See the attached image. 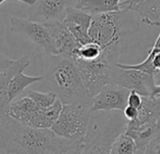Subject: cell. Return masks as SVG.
<instances>
[{"label":"cell","mask_w":160,"mask_h":154,"mask_svg":"<svg viewBox=\"0 0 160 154\" xmlns=\"http://www.w3.org/2000/svg\"><path fill=\"white\" fill-rule=\"evenodd\" d=\"M82 146L60 137L50 129L25 125L0 107V153L66 154L80 153Z\"/></svg>","instance_id":"obj_1"},{"label":"cell","mask_w":160,"mask_h":154,"mask_svg":"<svg viewBox=\"0 0 160 154\" xmlns=\"http://www.w3.org/2000/svg\"><path fill=\"white\" fill-rule=\"evenodd\" d=\"M138 14L129 10H120L92 15L89 28L91 40L103 49L107 56L113 61L127 49L128 41L139 31Z\"/></svg>","instance_id":"obj_2"},{"label":"cell","mask_w":160,"mask_h":154,"mask_svg":"<svg viewBox=\"0 0 160 154\" xmlns=\"http://www.w3.org/2000/svg\"><path fill=\"white\" fill-rule=\"evenodd\" d=\"M42 81L62 104H87L91 106L83 82L72 60L59 55H51L49 68Z\"/></svg>","instance_id":"obj_3"},{"label":"cell","mask_w":160,"mask_h":154,"mask_svg":"<svg viewBox=\"0 0 160 154\" xmlns=\"http://www.w3.org/2000/svg\"><path fill=\"white\" fill-rule=\"evenodd\" d=\"M128 120L122 111L91 112L80 153H110L114 140L125 132Z\"/></svg>","instance_id":"obj_4"},{"label":"cell","mask_w":160,"mask_h":154,"mask_svg":"<svg viewBox=\"0 0 160 154\" xmlns=\"http://www.w3.org/2000/svg\"><path fill=\"white\" fill-rule=\"evenodd\" d=\"M160 96L152 95L142 97L135 119L127 122L125 133L136 142L137 153H144L148 143L159 134L160 126Z\"/></svg>","instance_id":"obj_5"},{"label":"cell","mask_w":160,"mask_h":154,"mask_svg":"<svg viewBox=\"0 0 160 154\" xmlns=\"http://www.w3.org/2000/svg\"><path fill=\"white\" fill-rule=\"evenodd\" d=\"M62 108V103L57 99L47 108L40 107L25 93L10 102L4 112L17 121L38 129H50Z\"/></svg>","instance_id":"obj_6"},{"label":"cell","mask_w":160,"mask_h":154,"mask_svg":"<svg viewBox=\"0 0 160 154\" xmlns=\"http://www.w3.org/2000/svg\"><path fill=\"white\" fill-rule=\"evenodd\" d=\"M90 105L62 104L58 117L50 130L57 135L79 143L82 146L90 118Z\"/></svg>","instance_id":"obj_7"},{"label":"cell","mask_w":160,"mask_h":154,"mask_svg":"<svg viewBox=\"0 0 160 154\" xmlns=\"http://www.w3.org/2000/svg\"><path fill=\"white\" fill-rule=\"evenodd\" d=\"M72 62L91 100L99 92L103 86L111 82V71L116 63L111 61L105 53L92 60L74 59Z\"/></svg>","instance_id":"obj_8"},{"label":"cell","mask_w":160,"mask_h":154,"mask_svg":"<svg viewBox=\"0 0 160 154\" xmlns=\"http://www.w3.org/2000/svg\"><path fill=\"white\" fill-rule=\"evenodd\" d=\"M111 82L128 90H134L142 97L155 95L154 76L143 70L123 69L115 64L111 71Z\"/></svg>","instance_id":"obj_9"},{"label":"cell","mask_w":160,"mask_h":154,"mask_svg":"<svg viewBox=\"0 0 160 154\" xmlns=\"http://www.w3.org/2000/svg\"><path fill=\"white\" fill-rule=\"evenodd\" d=\"M10 25L12 32L34 42L44 53L50 55H58L53 40L43 24L31 21L29 19L12 16L10 18Z\"/></svg>","instance_id":"obj_10"},{"label":"cell","mask_w":160,"mask_h":154,"mask_svg":"<svg viewBox=\"0 0 160 154\" xmlns=\"http://www.w3.org/2000/svg\"><path fill=\"white\" fill-rule=\"evenodd\" d=\"M129 91L112 82L108 83L92 98L90 111H122L127 105Z\"/></svg>","instance_id":"obj_11"},{"label":"cell","mask_w":160,"mask_h":154,"mask_svg":"<svg viewBox=\"0 0 160 154\" xmlns=\"http://www.w3.org/2000/svg\"><path fill=\"white\" fill-rule=\"evenodd\" d=\"M73 0H35L28 8V19L38 23L62 22Z\"/></svg>","instance_id":"obj_12"},{"label":"cell","mask_w":160,"mask_h":154,"mask_svg":"<svg viewBox=\"0 0 160 154\" xmlns=\"http://www.w3.org/2000/svg\"><path fill=\"white\" fill-rule=\"evenodd\" d=\"M47 28L55 47L58 51V55L72 59L73 51L80 46L79 42L65 26L63 22L54 21L43 24Z\"/></svg>","instance_id":"obj_13"},{"label":"cell","mask_w":160,"mask_h":154,"mask_svg":"<svg viewBox=\"0 0 160 154\" xmlns=\"http://www.w3.org/2000/svg\"><path fill=\"white\" fill-rule=\"evenodd\" d=\"M92 15L86 12L74 7H70L67 10L64 20L62 21L80 45L92 41L89 36V28L92 22Z\"/></svg>","instance_id":"obj_14"},{"label":"cell","mask_w":160,"mask_h":154,"mask_svg":"<svg viewBox=\"0 0 160 154\" xmlns=\"http://www.w3.org/2000/svg\"><path fill=\"white\" fill-rule=\"evenodd\" d=\"M120 9L134 12L148 26H160V0H125Z\"/></svg>","instance_id":"obj_15"},{"label":"cell","mask_w":160,"mask_h":154,"mask_svg":"<svg viewBox=\"0 0 160 154\" xmlns=\"http://www.w3.org/2000/svg\"><path fill=\"white\" fill-rule=\"evenodd\" d=\"M121 0H76L74 8L96 15L120 11Z\"/></svg>","instance_id":"obj_16"},{"label":"cell","mask_w":160,"mask_h":154,"mask_svg":"<svg viewBox=\"0 0 160 154\" xmlns=\"http://www.w3.org/2000/svg\"><path fill=\"white\" fill-rule=\"evenodd\" d=\"M42 81V76H29L24 74L23 71L14 75L10 80L7 88V94L9 101L12 102L18 96H20L26 89L37 82Z\"/></svg>","instance_id":"obj_17"},{"label":"cell","mask_w":160,"mask_h":154,"mask_svg":"<svg viewBox=\"0 0 160 154\" xmlns=\"http://www.w3.org/2000/svg\"><path fill=\"white\" fill-rule=\"evenodd\" d=\"M157 53H160V33H159L157 39L155 40V42L153 43V45L149 49L148 56L146 57V59L144 61H142L141 63H138V64H123V63L116 62V65L118 67L123 68V69H135V70H143L145 72H148V73L155 76L156 73L152 67V59Z\"/></svg>","instance_id":"obj_18"},{"label":"cell","mask_w":160,"mask_h":154,"mask_svg":"<svg viewBox=\"0 0 160 154\" xmlns=\"http://www.w3.org/2000/svg\"><path fill=\"white\" fill-rule=\"evenodd\" d=\"M137 153V145L135 140L125 132L121 133L114 140L111 148L110 154H136Z\"/></svg>","instance_id":"obj_19"},{"label":"cell","mask_w":160,"mask_h":154,"mask_svg":"<svg viewBox=\"0 0 160 154\" xmlns=\"http://www.w3.org/2000/svg\"><path fill=\"white\" fill-rule=\"evenodd\" d=\"M23 93H25L29 98H31L42 108H47L48 106L52 105L55 103V101L58 99L56 94L52 91L43 93V92H39L33 89H28V90H25Z\"/></svg>","instance_id":"obj_20"},{"label":"cell","mask_w":160,"mask_h":154,"mask_svg":"<svg viewBox=\"0 0 160 154\" xmlns=\"http://www.w3.org/2000/svg\"><path fill=\"white\" fill-rule=\"evenodd\" d=\"M147 154H160V135L153 137L146 146L145 152Z\"/></svg>","instance_id":"obj_21"},{"label":"cell","mask_w":160,"mask_h":154,"mask_svg":"<svg viewBox=\"0 0 160 154\" xmlns=\"http://www.w3.org/2000/svg\"><path fill=\"white\" fill-rule=\"evenodd\" d=\"M142 103V96L134 90H130L127 97V105L133 106L135 108H138Z\"/></svg>","instance_id":"obj_22"},{"label":"cell","mask_w":160,"mask_h":154,"mask_svg":"<svg viewBox=\"0 0 160 154\" xmlns=\"http://www.w3.org/2000/svg\"><path fill=\"white\" fill-rule=\"evenodd\" d=\"M138 108H135L130 105H126L125 108L122 110V114L128 121L135 119L138 116Z\"/></svg>","instance_id":"obj_23"},{"label":"cell","mask_w":160,"mask_h":154,"mask_svg":"<svg viewBox=\"0 0 160 154\" xmlns=\"http://www.w3.org/2000/svg\"><path fill=\"white\" fill-rule=\"evenodd\" d=\"M12 62H13L12 59H11L7 55L0 53V72L3 71L4 70H6L9 66H11V64Z\"/></svg>","instance_id":"obj_24"},{"label":"cell","mask_w":160,"mask_h":154,"mask_svg":"<svg viewBox=\"0 0 160 154\" xmlns=\"http://www.w3.org/2000/svg\"><path fill=\"white\" fill-rule=\"evenodd\" d=\"M152 67L154 70L156 75L160 73V53H157L152 59Z\"/></svg>","instance_id":"obj_25"},{"label":"cell","mask_w":160,"mask_h":154,"mask_svg":"<svg viewBox=\"0 0 160 154\" xmlns=\"http://www.w3.org/2000/svg\"><path fill=\"white\" fill-rule=\"evenodd\" d=\"M5 1H7V0H0V5H2ZM16 1L21 2V3H25V4L28 5V6H30V5L35 3V0H16Z\"/></svg>","instance_id":"obj_26"},{"label":"cell","mask_w":160,"mask_h":154,"mask_svg":"<svg viewBox=\"0 0 160 154\" xmlns=\"http://www.w3.org/2000/svg\"><path fill=\"white\" fill-rule=\"evenodd\" d=\"M155 95H159L160 96V85L159 86H156V88H155ZM158 125L160 126V119H159Z\"/></svg>","instance_id":"obj_27"}]
</instances>
